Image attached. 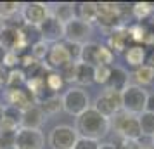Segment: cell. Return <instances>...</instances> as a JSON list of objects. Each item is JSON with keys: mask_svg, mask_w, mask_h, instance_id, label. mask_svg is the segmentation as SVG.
Here are the masks:
<instances>
[{"mask_svg": "<svg viewBox=\"0 0 154 149\" xmlns=\"http://www.w3.org/2000/svg\"><path fill=\"white\" fill-rule=\"evenodd\" d=\"M140 149H154L152 146H140Z\"/></svg>", "mask_w": 154, "mask_h": 149, "instance_id": "obj_44", "label": "cell"}, {"mask_svg": "<svg viewBox=\"0 0 154 149\" xmlns=\"http://www.w3.org/2000/svg\"><path fill=\"white\" fill-rule=\"evenodd\" d=\"M16 132H17V130H16ZM16 132L14 130H0V149L14 147Z\"/></svg>", "mask_w": 154, "mask_h": 149, "instance_id": "obj_33", "label": "cell"}, {"mask_svg": "<svg viewBox=\"0 0 154 149\" xmlns=\"http://www.w3.org/2000/svg\"><path fill=\"white\" fill-rule=\"evenodd\" d=\"M2 26H4V19H2V17H0V28H2Z\"/></svg>", "mask_w": 154, "mask_h": 149, "instance_id": "obj_45", "label": "cell"}, {"mask_svg": "<svg viewBox=\"0 0 154 149\" xmlns=\"http://www.w3.org/2000/svg\"><path fill=\"white\" fill-rule=\"evenodd\" d=\"M7 76H9V70L5 66H0V87L7 85Z\"/></svg>", "mask_w": 154, "mask_h": 149, "instance_id": "obj_38", "label": "cell"}, {"mask_svg": "<svg viewBox=\"0 0 154 149\" xmlns=\"http://www.w3.org/2000/svg\"><path fill=\"white\" fill-rule=\"evenodd\" d=\"M59 75L63 76L64 83H75V78H76V63H69L68 66H64L63 70L59 71Z\"/></svg>", "mask_w": 154, "mask_h": 149, "instance_id": "obj_35", "label": "cell"}, {"mask_svg": "<svg viewBox=\"0 0 154 149\" xmlns=\"http://www.w3.org/2000/svg\"><path fill=\"white\" fill-rule=\"evenodd\" d=\"M146 111H151V113H154V94H149V97H147Z\"/></svg>", "mask_w": 154, "mask_h": 149, "instance_id": "obj_39", "label": "cell"}, {"mask_svg": "<svg viewBox=\"0 0 154 149\" xmlns=\"http://www.w3.org/2000/svg\"><path fill=\"white\" fill-rule=\"evenodd\" d=\"M128 85H130V73L125 68H121V66H112L109 82H107V85L104 88H111V90H116V92H123Z\"/></svg>", "mask_w": 154, "mask_h": 149, "instance_id": "obj_17", "label": "cell"}, {"mask_svg": "<svg viewBox=\"0 0 154 149\" xmlns=\"http://www.w3.org/2000/svg\"><path fill=\"white\" fill-rule=\"evenodd\" d=\"M45 123V114L40 109V106H31L21 113V128H29V130H40Z\"/></svg>", "mask_w": 154, "mask_h": 149, "instance_id": "obj_16", "label": "cell"}, {"mask_svg": "<svg viewBox=\"0 0 154 149\" xmlns=\"http://www.w3.org/2000/svg\"><path fill=\"white\" fill-rule=\"evenodd\" d=\"M45 139L42 130H29V128H19L16 132V149H43Z\"/></svg>", "mask_w": 154, "mask_h": 149, "instance_id": "obj_13", "label": "cell"}, {"mask_svg": "<svg viewBox=\"0 0 154 149\" xmlns=\"http://www.w3.org/2000/svg\"><path fill=\"white\" fill-rule=\"evenodd\" d=\"M5 99H7V106H12L16 109H19V111H24V109H28V107L36 104L33 94L29 92L26 87H21V88H7Z\"/></svg>", "mask_w": 154, "mask_h": 149, "instance_id": "obj_14", "label": "cell"}, {"mask_svg": "<svg viewBox=\"0 0 154 149\" xmlns=\"http://www.w3.org/2000/svg\"><path fill=\"white\" fill-rule=\"evenodd\" d=\"M132 16L137 19V21H144L147 17H151L154 14V4H149V2H137L132 5Z\"/></svg>", "mask_w": 154, "mask_h": 149, "instance_id": "obj_25", "label": "cell"}, {"mask_svg": "<svg viewBox=\"0 0 154 149\" xmlns=\"http://www.w3.org/2000/svg\"><path fill=\"white\" fill-rule=\"evenodd\" d=\"M75 130L78 132L80 137H87V139H94V141H100L111 130V120L106 118L102 114L95 111L94 107H88L85 113L76 116V125Z\"/></svg>", "mask_w": 154, "mask_h": 149, "instance_id": "obj_1", "label": "cell"}, {"mask_svg": "<svg viewBox=\"0 0 154 149\" xmlns=\"http://www.w3.org/2000/svg\"><path fill=\"white\" fill-rule=\"evenodd\" d=\"M111 128H114V132L121 137V141L139 142L140 137H142L139 116L125 113V111H119L118 114H114L111 118Z\"/></svg>", "mask_w": 154, "mask_h": 149, "instance_id": "obj_2", "label": "cell"}, {"mask_svg": "<svg viewBox=\"0 0 154 149\" xmlns=\"http://www.w3.org/2000/svg\"><path fill=\"white\" fill-rule=\"evenodd\" d=\"M99 147H100V142L99 141L87 139V137H78V141L73 149H99Z\"/></svg>", "mask_w": 154, "mask_h": 149, "instance_id": "obj_36", "label": "cell"}, {"mask_svg": "<svg viewBox=\"0 0 154 149\" xmlns=\"http://www.w3.org/2000/svg\"><path fill=\"white\" fill-rule=\"evenodd\" d=\"M97 23L99 26L109 29V31L121 26L123 24V7L112 2L97 4Z\"/></svg>", "mask_w": 154, "mask_h": 149, "instance_id": "obj_5", "label": "cell"}, {"mask_svg": "<svg viewBox=\"0 0 154 149\" xmlns=\"http://www.w3.org/2000/svg\"><path fill=\"white\" fill-rule=\"evenodd\" d=\"M28 50H29V54L35 57L36 61H43V59H45V56H47L49 45H47L45 42H42V40H40V42H36L35 45H31Z\"/></svg>", "mask_w": 154, "mask_h": 149, "instance_id": "obj_34", "label": "cell"}, {"mask_svg": "<svg viewBox=\"0 0 154 149\" xmlns=\"http://www.w3.org/2000/svg\"><path fill=\"white\" fill-rule=\"evenodd\" d=\"M66 85L64 83L63 76L59 75V71H47V75H45V87H47V90L52 94H56Z\"/></svg>", "mask_w": 154, "mask_h": 149, "instance_id": "obj_27", "label": "cell"}, {"mask_svg": "<svg viewBox=\"0 0 154 149\" xmlns=\"http://www.w3.org/2000/svg\"><path fill=\"white\" fill-rule=\"evenodd\" d=\"M94 76H95V66H90V64H85V63H76V78H75V83H78L83 88V87L94 83Z\"/></svg>", "mask_w": 154, "mask_h": 149, "instance_id": "obj_24", "label": "cell"}, {"mask_svg": "<svg viewBox=\"0 0 154 149\" xmlns=\"http://www.w3.org/2000/svg\"><path fill=\"white\" fill-rule=\"evenodd\" d=\"M21 113L19 109H16L12 106H5L4 109V120L0 125V130H19L21 128Z\"/></svg>", "mask_w": 154, "mask_h": 149, "instance_id": "obj_20", "label": "cell"}, {"mask_svg": "<svg viewBox=\"0 0 154 149\" xmlns=\"http://www.w3.org/2000/svg\"><path fill=\"white\" fill-rule=\"evenodd\" d=\"M130 80L133 82V85L146 88L147 85H151L154 82V70L149 68L147 64H144V66H140V68H137L130 73Z\"/></svg>", "mask_w": 154, "mask_h": 149, "instance_id": "obj_22", "label": "cell"}, {"mask_svg": "<svg viewBox=\"0 0 154 149\" xmlns=\"http://www.w3.org/2000/svg\"><path fill=\"white\" fill-rule=\"evenodd\" d=\"M147 97H149V92L146 88L130 83L121 92V111L139 116V114H142L146 111Z\"/></svg>", "mask_w": 154, "mask_h": 149, "instance_id": "obj_3", "label": "cell"}, {"mask_svg": "<svg viewBox=\"0 0 154 149\" xmlns=\"http://www.w3.org/2000/svg\"><path fill=\"white\" fill-rule=\"evenodd\" d=\"M69 63H73V59L69 56V50L66 47L64 42L52 43L49 45L47 56L43 59V66L49 71H61L64 66H68Z\"/></svg>", "mask_w": 154, "mask_h": 149, "instance_id": "obj_8", "label": "cell"}, {"mask_svg": "<svg viewBox=\"0 0 154 149\" xmlns=\"http://www.w3.org/2000/svg\"><path fill=\"white\" fill-rule=\"evenodd\" d=\"M75 16L76 19L90 24L97 21V4L95 2H80L75 4Z\"/></svg>", "mask_w": 154, "mask_h": 149, "instance_id": "obj_18", "label": "cell"}, {"mask_svg": "<svg viewBox=\"0 0 154 149\" xmlns=\"http://www.w3.org/2000/svg\"><path fill=\"white\" fill-rule=\"evenodd\" d=\"M111 68L112 66H95V76H94V83L99 85H107L109 76H111Z\"/></svg>", "mask_w": 154, "mask_h": 149, "instance_id": "obj_32", "label": "cell"}, {"mask_svg": "<svg viewBox=\"0 0 154 149\" xmlns=\"http://www.w3.org/2000/svg\"><path fill=\"white\" fill-rule=\"evenodd\" d=\"M5 54H7V52H5V50H4V47L0 45V66L4 64V59H5Z\"/></svg>", "mask_w": 154, "mask_h": 149, "instance_id": "obj_42", "label": "cell"}, {"mask_svg": "<svg viewBox=\"0 0 154 149\" xmlns=\"http://www.w3.org/2000/svg\"><path fill=\"white\" fill-rule=\"evenodd\" d=\"M146 64L149 66V68H152V70H154V50L151 52V56L146 59Z\"/></svg>", "mask_w": 154, "mask_h": 149, "instance_id": "obj_40", "label": "cell"}, {"mask_svg": "<svg viewBox=\"0 0 154 149\" xmlns=\"http://www.w3.org/2000/svg\"><path fill=\"white\" fill-rule=\"evenodd\" d=\"M78 132L71 125H57L49 134V146L52 149H73L78 141Z\"/></svg>", "mask_w": 154, "mask_h": 149, "instance_id": "obj_6", "label": "cell"}, {"mask_svg": "<svg viewBox=\"0 0 154 149\" xmlns=\"http://www.w3.org/2000/svg\"><path fill=\"white\" fill-rule=\"evenodd\" d=\"M26 85V76L23 70L16 68V70H9V76H7V88H21V87Z\"/></svg>", "mask_w": 154, "mask_h": 149, "instance_id": "obj_30", "label": "cell"}, {"mask_svg": "<svg viewBox=\"0 0 154 149\" xmlns=\"http://www.w3.org/2000/svg\"><path fill=\"white\" fill-rule=\"evenodd\" d=\"M139 125L142 137H152L154 135V113L151 111H144L139 114Z\"/></svg>", "mask_w": 154, "mask_h": 149, "instance_id": "obj_26", "label": "cell"}, {"mask_svg": "<svg viewBox=\"0 0 154 149\" xmlns=\"http://www.w3.org/2000/svg\"><path fill=\"white\" fill-rule=\"evenodd\" d=\"M50 16H54L56 19L66 24V23H69L71 19H75L76 16H75V4H71V2H61V4H56V5H52L50 9Z\"/></svg>", "mask_w": 154, "mask_h": 149, "instance_id": "obj_23", "label": "cell"}, {"mask_svg": "<svg viewBox=\"0 0 154 149\" xmlns=\"http://www.w3.org/2000/svg\"><path fill=\"white\" fill-rule=\"evenodd\" d=\"M36 28H38V33H40V40L45 42L47 45L64 42V24L59 19H56L54 16H49Z\"/></svg>", "mask_w": 154, "mask_h": 149, "instance_id": "obj_12", "label": "cell"}, {"mask_svg": "<svg viewBox=\"0 0 154 149\" xmlns=\"http://www.w3.org/2000/svg\"><path fill=\"white\" fill-rule=\"evenodd\" d=\"M36 106H40V109L43 111V114L47 116V114H56L59 111H63V104H61V97L59 95H52V97H47V99H43L40 104H36Z\"/></svg>", "mask_w": 154, "mask_h": 149, "instance_id": "obj_28", "label": "cell"}, {"mask_svg": "<svg viewBox=\"0 0 154 149\" xmlns=\"http://www.w3.org/2000/svg\"><path fill=\"white\" fill-rule=\"evenodd\" d=\"M116 146H118V144H116ZM118 149H140V144L139 142H133V141H121Z\"/></svg>", "mask_w": 154, "mask_h": 149, "instance_id": "obj_37", "label": "cell"}, {"mask_svg": "<svg viewBox=\"0 0 154 149\" xmlns=\"http://www.w3.org/2000/svg\"><path fill=\"white\" fill-rule=\"evenodd\" d=\"M99 149H118V146L112 144V142H106V144H100V147Z\"/></svg>", "mask_w": 154, "mask_h": 149, "instance_id": "obj_41", "label": "cell"}, {"mask_svg": "<svg viewBox=\"0 0 154 149\" xmlns=\"http://www.w3.org/2000/svg\"><path fill=\"white\" fill-rule=\"evenodd\" d=\"M151 139H152V144H151V146H152V147H154V135H152V137H151Z\"/></svg>", "mask_w": 154, "mask_h": 149, "instance_id": "obj_46", "label": "cell"}, {"mask_svg": "<svg viewBox=\"0 0 154 149\" xmlns=\"http://www.w3.org/2000/svg\"><path fill=\"white\" fill-rule=\"evenodd\" d=\"M123 54H125L126 64H128L130 68H133V70H137V68H140V66L146 64L147 54H146V49H144L142 45H130Z\"/></svg>", "mask_w": 154, "mask_h": 149, "instance_id": "obj_19", "label": "cell"}, {"mask_svg": "<svg viewBox=\"0 0 154 149\" xmlns=\"http://www.w3.org/2000/svg\"><path fill=\"white\" fill-rule=\"evenodd\" d=\"M61 104H63V111L76 118L90 107V97L85 88L71 87L61 95Z\"/></svg>", "mask_w": 154, "mask_h": 149, "instance_id": "obj_4", "label": "cell"}, {"mask_svg": "<svg viewBox=\"0 0 154 149\" xmlns=\"http://www.w3.org/2000/svg\"><path fill=\"white\" fill-rule=\"evenodd\" d=\"M9 149H16V147H9Z\"/></svg>", "mask_w": 154, "mask_h": 149, "instance_id": "obj_47", "label": "cell"}, {"mask_svg": "<svg viewBox=\"0 0 154 149\" xmlns=\"http://www.w3.org/2000/svg\"><path fill=\"white\" fill-rule=\"evenodd\" d=\"M16 14H21V4L17 2H0V17L4 23L7 19H12Z\"/></svg>", "mask_w": 154, "mask_h": 149, "instance_id": "obj_29", "label": "cell"}, {"mask_svg": "<svg viewBox=\"0 0 154 149\" xmlns=\"http://www.w3.org/2000/svg\"><path fill=\"white\" fill-rule=\"evenodd\" d=\"M21 28L19 26H11V24H4L0 28V45L4 47L5 52H17L19 54V52L28 49L23 42Z\"/></svg>", "mask_w": 154, "mask_h": 149, "instance_id": "obj_11", "label": "cell"}, {"mask_svg": "<svg viewBox=\"0 0 154 149\" xmlns=\"http://www.w3.org/2000/svg\"><path fill=\"white\" fill-rule=\"evenodd\" d=\"M90 35H92V26L76 19V17L64 24V42L85 45L87 42H90Z\"/></svg>", "mask_w": 154, "mask_h": 149, "instance_id": "obj_10", "label": "cell"}, {"mask_svg": "<svg viewBox=\"0 0 154 149\" xmlns=\"http://www.w3.org/2000/svg\"><path fill=\"white\" fill-rule=\"evenodd\" d=\"M99 47H100V43H97V42H87L85 45H82L78 63L97 66L99 64Z\"/></svg>", "mask_w": 154, "mask_h": 149, "instance_id": "obj_21", "label": "cell"}, {"mask_svg": "<svg viewBox=\"0 0 154 149\" xmlns=\"http://www.w3.org/2000/svg\"><path fill=\"white\" fill-rule=\"evenodd\" d=\"M4 109H5V106L0 104V125H2V120H4Z\"/></svg>", "mask_w": 154, "mask_h": 149, "instance_id": "obj_43", "label": "cell"}, {"mask_svg": "<svg viewBox=\"0 0 154 149\" xmlns=\"http://www.w3.org/2000/svg\"><path fill=\"white\" fill-rule=\"evenodd\" d=\"M97 66H114V52L107 45L99 47V64Z\"/></svg>", "mask_w": 154, "mask_h": 149, "instance_id": "obj_31", "label": "cell"}, {"mask_svg": "<svg viewBox=\"0 0 154 149\" xmlns=\"http://www.w3.org/2000/svg\"><path fill=\"white\" fill-rule=\"evenodd\" d=\"M50 16V5L43 2H28L21 4V17L23 23L28 26H40Z\"/></svg>", "mask_w": 154, "mask_h": 149, "instance_id": "obj_9", "label": "cell"}, {"mask_svg": "<svg viewBox=\"0 0 154 149\" xmlns=\"http://www.w3.org/2000/svg\"><path fill=\"white\" fill-rule=\"evenodd\" d=\"M132 38H130V29L126 28L125 24H121L118 28H114L109 33L107 36V47L114 52V54H118V52H125L128 49V42H130Z\"/></svg>", "mask_w": 154, "mask_h": 149, "instance_id": "obj_15", "label": "cell"}, {"mask_svg": "<svg viewBox=\"0 0 154 149\" xmlns=\"http://www.w3.org/2000/svg\"><path fill=\"white\" fill-rule=\"evenodd\" d=\"M94 109L111 120L114 114L121 111V92L111 90V88H104V92L99 95L95 102H94Z\"/></svg>", "mask_w": 154, "mask_h": 149, "instance_id": "obj_7", "label": "cell"}]
</instances>
